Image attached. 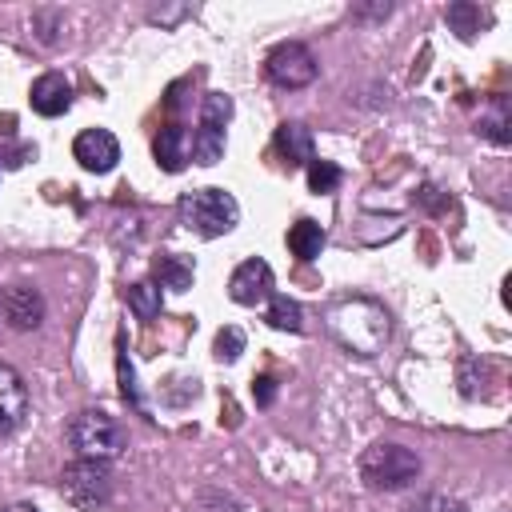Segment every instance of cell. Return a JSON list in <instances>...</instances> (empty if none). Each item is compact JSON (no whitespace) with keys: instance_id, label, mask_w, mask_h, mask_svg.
<instances>
[{"instance_id":"11","label":"cell","mask_w":512,"mask_h":512,"mask_svg":"<svg viewBox=\"0 0 512 512\" xmlns=\"http://www.w3.org/2000/svg\"><path fill=\"white\" fill-rule=\"evenodd\" d=\"M28 96H32V112L40 116H64L72 108V84L60 72H44Z\"/></svg>"},{"instance_id":"7","label":"cell","mask_w":512,"mask_h":512,"mask_svg":"<svg viewBox=\"0 0 512 512\" xmlns=\"http://www.w3.org/2000/svg\"><path fill=\"white\" fill-rule=\"evenodd\" d=\"M72 156L80 160L84 172L104 176V172H112L116 160H120V140H116L108 128H84V132L72 140Z\"/></svg>"},{"instance_id":"25","label":"cell","mask_w":512,"mask_h":512,"mask_svg":"<svg viewBox=\"0 0 512 512\" xmlns=\"http://www.w3.org/2000/svg\"><path fill=\"white\" fill-rule=\"evenodd\" d=\"M252 396H256L260 408H268V404L276 400V376H256V380H252Z\"/></svg>"},{"instance_id":"14","label":"cell","mask_w":512,"mask_h":512,"mask_svg":"<svg viewBox=\"0 0 512 512\" xmlns=\"http://www.w3.org/2000/svg\"><path fill=\"white\" fill-rule=\"evenodd\" d=\"M288 248H292L296 260H316L320 248H324V228H320L316 220L300 216V220L288 228Z\"/></svg>"},{"instance_id":"13","label":"cell","mask_w":512,"mask_h":512,"mask_svg":"<svg viewBox=\"0 0 512 512\" xmlns=\"http://www.w3.org/2000/svg\"><path fill=\"white\" fill-rule=\"evenodd\" d=\"M152 152H156V164L164 172H180L188 164V128L184 124H164L156 144H152Z\"/></svg>"},{"instance_id":"28","label":"cell","mask_w":512,"mask_h":512,"mask_svg":"<svg viewBox=\"0 0 512 512\" xmlns=\"http://www.w3.org/2000/svg\"><path fill=\"white\" fill-rule=\"evenodd\" d=\"M4 512H40V508H36V504H8Z\"/></svg>"},{"instance_id":"16","label":"cell","mask_w":512,"mask_h":512,"mask_svg":"<svg viewBox=\"0 0 512 512\" xmlns=\"http://www.w3.org/2000/svg\"><path fill=\"white\" fill-rule=\"evenodd\" d=\"M264 320H268L276 332H300V328H304V312H300V304H296L292 296H280V292L268 296V312H264Z\"/></svg>"},{"instance_id":"18","label":"cell","mask_w":512,"mask_h":512,"mask_svg":"<svg viewBox=\"0 0 512 512\" xmlns=\"http://www.w3.org/2000/svg\"><path fill=\"white\" fill-rule=\"evenodd\" d=\"M124 300H128V308H132L140 320H152V316H160V308H164V300H160V284H156V280H140V284H132V288L124 292Z\"/></svg>"},{"instance_id":"17","label":"cell","mask_w":512,"mask_h":512,"mask_svg":"<svg viewBox=\"0 0 512 512\" xmlns=\"http://www.w3.org/2000/svg\"><path fill=\"white\" fill-rule=\"evenodd\" d=\"M444 20L452 24V32H460L464 40H472V36L488 24V12H480V8L468 4V0H460V4H448V8H444Z\"/></svg>"},{"instance_id":"23","label":"cell","mask_w":512,"mask_h":512,"mask_svg":"<svg viewBox=\"0 0 512 512\" xmlns=\"http://www.w3.org/2000/svg\"><path fill=\"white\" fill-rule=\"evenodd\" d=\"M240 352H244V332H240V328H232V324H228V328H220V332H216V340H212V356H216L220 364H232Z\"/></svg>"},{"instance_id":"1","label":"cell","mask_w":512,"mask_h":512,"mask_svg":"<svg viewBox=\"0 0 512 512\" xmlns=\"http://www.w3.org/2000/svg\"><path fill=\"white\" fill-rule=\"evenodd\" d=\"M328 328H332V336L344 348H352L360 356L376 352L380 340H388V316L372 300H344V304H336L332 316H328Z\"/></svg>"},{"instance_id":"4","label":"cell","mask_w":512,"mask_h":512,"mask_svg":"<svg viewBox=\"0 0 512 512\" xmlns=\"http://www.w3.org/2000/svg\"><path fill=\"white\" fill-rule=\"evenodd\" d=\"M68 440L76 448L80 460H116L120 448H124V432L120 424L100 412V408H88V412H76V420L68 424Z\"/></svg>"},{"instance_id":"2","label":"cell","mask_w":512,"mask_h":512,"mask_svg":"<svg viewBox=\"0 0 512 512\" xmlns=\"http://www.w3.org/2000/svg\"><path fill=\"white\" fill-rule=\"evenodd\" d=\"M360 476H364V484L376 488V492H396V488H408V484L420 476V460H416V452H408L404 444L380 440V444H372V448L360 456Z\"/></svg>"},{"instance_id":"19","label":"cell","mask_w":512,"mask_h":512,"mask_svg":"<svg viewBox=\"0 0 512 512\" xmlns=\"http://www.w3.org/2000/svg\"><path fill=\"white\" fill-rule=\"evenodd\" d=\"M156 280H160V288H172V292L192 288V260H184V256H160L156 260Z\"/></svg>"},{"instance_id":"9","label":"cell","mask_w":512,"mask_h":512,"mask_svg":"<svg viewBox=\"0 0 512 512\" xmlns=\"http://www.w3.org/2000/svg\"><path fill=\"white\" fill-rule=\"evenodd\" d=\"M0 312H4V320H8L12 328H20V332L40 328V320H44V296H40L36 288H28V284H12V288L0 296Z\"/></svg>"},{"instance_id":"27","label":"cell","mask_w":512,"mask_h":512,"mask_svg":"<svg viewBox=\"0 0 512 512\" xmlns=\"http://www.w3.org/2000/svg\"><path fill=\"white\" fill-rule=\"evenodd\" d=\"M392 12V4H376V8H356L352 16H388Z\"/></svg>"},{"instance_id":"26","label":"cell","mask_w":512,"mask_h":512,"mask_svg":"<svg viewBox=\"0 0 512 512\" xmlns=\"http://www.w3.org/2000/svg\"><path fill=\"white\" fill-rule=\"evenodd\" d=\"M28 156H36V148H32V144H24V148H12V152H8V148L0 152V160H4L8 168H16V164H24Z\"/></svg>"},{"instance_id":"8","label":"cell","mask_w":512,"mask_h":512,"mask_svg":"<svg viewBox=\"0 0 512 512\" xmlns=\"http://www.w3.org/2000/svg\"><path fill=\"white\" fill-rule=\"evenodd\" d=\"M228 296L240 304V308H256L272 296V268L264 260H244L236 264V272L228 276Z\"/></svg>"},{"instance_id":"24","label":"cell","mask_w":512,"mask_h":512,"mask_svg":"<svg viewBox=\"0 0 512 512\" xmlns=\"http://www.w3.org/2000/svg\"><path fill=\"white\" fill-rule=\"evenodd\" d=\"M412 512H468L460 500H448V496H424Z\"/></svg>"},{"instance_id":"3","label":"cell","mask_w":512,"mask_h":512,"mask_svg":"<svg viewBox=\"0 0 512 512\" xmlns=\"http://www.w3.org/2000/svg\"><path fill=\"white\" fill-rule=\"evenodd\" d=\"M180 220L196 228L200 236H224L240 220V204L224 188H196L180 196Z\"/></svg>"},{"instance_id":"6","label":"cell","mask_w":512,"mask_h":512,"mask_svg":"<svg viewBox=\"0 0 512 512\" xmlns=\"http://www.w3.org/2000/svg\"><path fill=\"white\" fill-rule=\"evenodd\" d=\"M264 72H268V80L280 84V88H304V84L316 80V56H312L308 44L284 40V44H276V48L268 52Z\"/></svg>"},{"instance_id":"22","label":"cell","mask_w":512,"mask_h":512,"mask_svg":"<svg viewBox=\"0 0 512 512\" xmlns=\"http://www.w3.org/2000/svg\"><path fill=\"white\" fill-rule=\"evenodd\" d=\"M480 132L488 140H496V144H508V104H504V96L492 100L488 116H480Z\"/></svg>"},{"instance_id":"12","label":"cell","mask_w":512,"mask_h":512,"mask_svg":"<svg viewBox=\"0 0 512 512\" xmlns=\"http://www.w3.org/2000/svg\"><path fill=\"white\" fill-rule=\"evenodd\" d=\"M276 148L288 164H312L316 160V144H312V128L300 120H288L276 128Z\"/></svg>"},{"instance_id":"15","label":"cell","mask_w":512,"mask_h":512,"mask_svg":"<svg viewBox=\"0 0 512 512\" xmlns=\"http://www.w3.org/2000/svg\"><path fill=\"white\" fill-rule=\"evenodd\" d=\"M188 156H192L196 164H204V168H212V164H220V156H224V128H212V124H200V128L192 132V144H188Z\"/></svg>"},{"instance_id":"20","label":"cell","mask_w":512,"mask_h":512,"mask_svg":"<svg viewBox=\"0 0 512 512\" xmlns=\"http://www.w3.org/2000/svg\"><path fill=\"white\" fill-rule=\"evenodd\" d=\"M340 168L332 164V160H312L308 164V188L316 192V196H328V192H336L340 188Z\"/></svg>"},{"instance_id":"10","label":"cell","mask_w":512,"mask_h":512,"mask_svg":"<svg viewBox=\"0 0 512 512\" xmlns=\"http://www.w3.org/2000/svg\"><path fill=\"white\" fill-rule=\"evenodd\" d=\"M24 412H28V388H24L20 372L0 360V436L16 432Z\"/></svg>"},{"instance_id":"21","label":"cell","mask_w":512,"mask_h":512,"mask_svg":"<svg viewBox=\"0 0 512 512\" xmlns=\"http://www.w3.org/2000/svg\"><path fill=\"white\" fill-rule=\"evenodd\" d=\"M232 120V96L224 92H208L200 100V124H212V128H224Z\"/></svg>"},{"instance_id":"5","label":"cell","mask_w":512,"mask_h":512,"mask_svg":"<svg viewBox=\"0 0 512 512\" xmlns=\"http://www.w3.org/2000/svg\"><path fill=\"white\" fill-rule=\"evenodd\" d=\"M60 496L80 512H92V508L108 504V496H112L108 464L104 460H72L60 476Z\"/></svg>"}]
</instances>
